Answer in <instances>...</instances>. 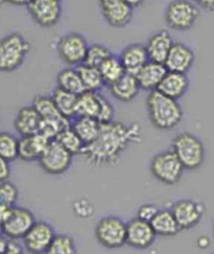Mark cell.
Wrapping results in <instances>:
<instances>
[{
  "label": "cell",
  "mask_w": 214,
  "mask_h": 254,
  "mask_svg": "<svg viewBox=\"0 0 214 254\" xmlns=\"http://www.w3.org/2000/svg\"><path fill=\"white\" fill-rule=\"evenodd\" d=\"M142 131L137 123L111 122L102 124L95 140L86 144L82 152L85 160L94 167L115 165L131 145L140 143Z\"/></svg>",
  "instance_id": "obj_1"
},
{
  "label": "cell",
  "mask_w": 214,
  "mask_h": 254,
  "mask_svg": "<svg viewBox=\"0 0 214 254\" xmlns=\"http://www.w3.org/2000/svg\"><path fill=\"white\" fill-rule=\"evenodd\" d=\"M147 107L151 123L155 128L160 130L177 128L183 119V110L178 101L163 94L158 89L150 92Z\"/></svg>",
  "instance_id": "obj_2"
},
{
  "label": "cell",
  "mask_w": 214,
  "mask_h": 254,
  "mask_svg": "<svg viewBox=\"0 0 214 254\" xmlns=\"http://www.w3.org/2000/svg\"><path fill=\"white\" fill-rule=\"evenodd\" d=\"M31 51V44L19 33H12L4 37L0 44V69L13 72L25 62Z\"/></svg>",
  "instance_id": "obj_3"
},
{
  "label": "cell",
  "mask_w": 214,
  "mask_h": 254,
  "mask_svg": "<svg viewBox=\"0 0 214 254\" xmlns=\"http://www.w3.org/2000/svg\"><path fill=\"white\" fill-rule=\"evenodd\" d=\"M171 149L178 155L185 170H198L205 161V146L196 135L189 132L178 134L172 139Z\"/></svg>",
  "instance_id": "obj_4"
},
{
  "label": "cell",
  "mask_w": 214,
  "mask_h": 254,
  "mask_svg": "<svg viewBox=\"0 0 214 254\" xmlns=\"http://www.w3.org/2000/svg\"><path fill=\"white\" fill-rule=\"evenodd\" d=\"M199 7L190 0H172L165 8V22L174 31H188L200 17Z\"/></svg>",
  "instance_id": "obj_5"
},
{
  "label": "cell",
  "mask_w": 214,
  "mask_h": 254,
  "mask_svg": "<svg viewBox=\"0 0 214 254\" xmlns=\"http://www.w3.org/2000/svg\"><path fill=\"white\" fill-rule=\"evenodd\" d=\"M184 170L183 163L172 149L155 155L151 162V172L154 177L167 185L179 183Z\"/></svg>",
  "instance_id": "obj_6"
},
{
  "label": "cell",
  "mask_w": 214,
  "mask_h": 254,
  "mask_svg": "<svg viewBox=\"0 0 214 254\" xmlns=\"http://www.w3.org/2000/svg\"><path fill=\"white\" fill-rule=\"evenodd\" d=\"M128 224L116 216L101 219L96 224L95 238L101 245L109 249H117L126 244Z\"/></svg>",
  "instance_id": "obj_7"
},
{
  "label": "cell",
  "mask_w": 214,
  "mask_h": 254,
  "mask_svg": "<svg viewBox=\"0 0 214 254\" xmlns=\"http://www.w3.org/2000/svg\"><path fill=\"white\" fill-rule=\"evenodd\" d=\"M36 222L35 214L32 210L15 205L8 218L0 222L1 233L8 239L20 240L26 236Z\"/></svg>",
  "instance_id": "obj_8"
},
{
  "label": "cell",
  "mask_w": 214,
  "mask_h": 254,
  "mask_svg": "<svg viewBox=\"0 0 214 254\" xmlns=\"http://www.w3.org/2000/svg\"><path fill=\"white\" fill-rule=\"evenodd\" d=\"M88 42L86 38L79 33H69L64 35L57 42V54L61 60L70 66L84 64L87 53H88Z\"/></svg>",
  "instance_id": "obj_9"
},
{
  "label": "cell",
  "mask_w": 214,
  "mask_h": 254,
  "mask_svg": "<svg viewBox=\"0 0 214 254\" xmlns=\"http://www.w3.org/2000/svg\"><path fill=\"white\" fill-rule=\"evenodd\" d=\"M72 156L69 151L54 139L47 146L38 161L45 173L57 176L69 170L72 163Z\"/></svg>",
  "instance_id": "obj_10"
},
{
  "label": "cell",
  "mask_w": 214,
  "mask_h": 254,
  "mask_svg": "<svg viewBox=\"0 0 214 254\" xmlns=\"http://www.w3.org/2000/svg\"><path fill=\"white\" fill-rule=\"evenodd\" d=\"M206 207L203 202L192 199H181L173 203L171 211L182 230L196 227L201 222Z\"/></svg>",
  "instance_id": "obj_11"
},
{
  "label": "cell",
  "mask_w": 214,
  "mask_h": 254,
  "mask_svg": "<svg viewBox=\"0 0 214 254\" xmlns=\"http://www.w3.org/2000/svg\"><path fill=\"white\" fill-rule=\"evenodd\" d=\"M27 8L33 20L42 27H54L62 16L60 0H33Z\"/></svg>",
  "instance_id": "obj_12"
},
{
  "label": "cell",
  "mask_w": 214,
  "mask_h": 254,
  "mask_svg": "<svg viewBox=\"0 0 214 254\" xmlns=\"http://www.w3.org/2000/svg\"><path fill=\"white\" fill-rule=\"evenodd\" d=\"M55 237L54 227L50 223L37 221L32 229L23 238L24 247L33 254L47 253Z\"/></svg>",
  "instance_id": "obj_13"
},
{
  "label": "cell",
  "mask_w": 214,
  "mask_h": 254,
  "mask_svg": "<svg viewBox=\"0 0 214 254\" xmlns=\"http://www.w3.org/2000/svg\"><path fill=\"white\" fill-rule=\"evenodd\" d=\"M105 21L115 28L128 26L133 18V6L124 0H99Z\"/></svg>",
  "instance_id": "obj_14"
},
{
  "label": "cell",
  "mask_w": 214,
  "mask_h": 254,
  "mask_svg": "<svg viewBox=\"0 0 214 254\" xmlns=\"http://www.w3.org/2000/svg\"><path fill=\"white\" fill-rule=\"evenodd\" d=\"M126 224H128L126 244L129 246L140 250L148 249L153 246L157 233L150 222L135 218Z\"/></svg>",
  "instance_id": "obj_15"
},
{
  "label": "cell",
  "mask_w": 214,
  "mask_h": 254,
  "mask_svg": "<svg viewBox=\"0 0 214 254\" xmlns=\"http://www.w3.org/2000/svg\"><path fill=\"white\" fill-rule=\"evenodd\" d=\"M194 60L196 56L191 48L186 44L177 42L173 43L164 64L167 67L168 71L186 73L193 66Z\"/></svg>",
  "instance_id": "obj_16"
},
{
  "label": "cell",
  "mask_w": 214,
  "mask_h": 254,
  "mask_svg": "<svg viewBox=\"0 0 214 254\" xmlns=\"http://www.w3.org/2000/svg\"><path fill=\"white\" fill-rule=\"evenodd\" d=\"M53 140L38 132L32 136H21L19 143V158L23 161H36Z\"/></svg>",
  "instance_id": "obj_17"
},
{
  "label": "cell",
  "mask_w": 214,
  "mask_h": 254,
  "mask_svg": "<svg viewBox=\"0 0 214 254\" xmlns=\"http://www.w3.org/2000/svg\"><path fill=\"white\" fill-rule=\"evenodd\" d=\"M168 72L165 64L150 61L145 64L136 74L141 90L154 91L157 90L164 76Z\"/></svg>",
  "instance_id": "obj_18"
},
{
  "label": "cell",
  "mask_w": 214,
  "mask_h": 254,
  "mask_svg": "<svg viewBox=\"0 0 214 254\" xmlns=\"http://www.w3.org/2000/svg\"><path fill=\"white\" fill-rule=\"evenodd\" d=\"M42 117L34 106H25L18 111L14 128L21 136H32L40 130Z\"/></svg>",
  "instance_id": "obj_19"
},
{
  "label": "cell",
  "mask_w": 214,
  "mask_h": 254,
  "mask_svg": "<svg viewBox=\"0 0 214 254\" xmlns=\"http://www.w3.org/2000/svg\"><path fill=\"white\" fill-rule=\"evenodd\" d=\"M173 43L174 42L171 35L165 29L155 33L149 39L148 44L145 45L149 53L150 60L164 64Z\"/></svg>",
  "instance_id": "obj_20"
},
{
  "label": "cell",
  "mask_w": 214,
  "mask_h": 254,
  "mask_svg": "<svg viewBox=\"0 0 214 254\" xmlns=\"http://www.w3.org/2000/svg\"><path fill=\"white\" fill-rule=\"evenodd\" d=\"M120 60L125 68L126 72L132 74H137L141 68L150 62V57L147 46L134 43L123 48L120 55Z\"/></svg>",
  "instance_id": "obj_21"
},
{
  "label": "cell",
  "mask_w": 214,
  "mask_h": 254,
  "mask_svg": "<svg viewBox=\"0 0 214 254\" xmlns=\"http://www.w3.org/2000/svg\"><path fill=\"white\" fill-rule=\"evenodd\" d=\"M189 79L186 73L168 71L164 76L158 90L173 100H180L189 88Z\"/></svg>",
  "instance_id": "obj_22"
},
{
  "label": "cell",
  "mask_w": 214,
  "mask_h": 254,
  "mask_svg": "<svg viewBox=\"0 0 214 254\" xmlns=\"http://www.w3.org/2000/svg\"><path fill=\"white\" fill-rule=\"evenodd\" d=\"M109 88L115 99L123 103H129L135 100L141 90L137 77L130 72H125L123 76L109 86Z\"/></svg>",
  "instance_id": "obj_23"
},
{
  "label": "cell",
  "mask_w": 214,
  "mask_h": 254,
  "mask_svg": "<svg viewBox=\"0 0 214 254\" xmlns=\"http://www.w3.org/2000/svg\"><path fill=\"white\" fill-rule=\"evenodd\" d=\"M33 106L37 109V111L41 115L43 120L53 121L60 124L63 127L64 130L71 127L69 119L65 117L60 112V110L57 109V107L54 104L53 97L45 96V95H38L33 101Z\"/></svg>",
  "instance_id": "obj_24"
},
{
  "label": "cell",
  "mask_w": 214,
  "mask_h": 254,
  "mask_svg": "<svg viewBox=\"0 0 214 254\" xmlns=\"http://www.w3.org/2000/svg\"><path fill=\"white\" fill-rule=\"evenodd\" d=\"M104 95L100 91L86 90L79 95L77 103V116H89L99 120Z\"/></svg>",
  "instance_id": "obj_25"
},
{
  "label": "cell",
  "mask_w": 214,
  "mask_h": 254,
  "mask_svg": "<svg viewBox=\"0 0 214 254\" xmlns=\"http://www.w3.org/2000/svg\"><path fill=\"white\" fill-rule=\"evenodd\" d=\"M154 230L160 237H173L182 230L179 223L173 216V213L168 209L159 210L156 217L151 222Z\"/></svg>",
  "instance_id": "obj_26"
},
{
  "label": "cell",
  "mask_w": 214,
  "mask_h": 254,
  "mask_svg": "<svg viewBox=\"0 0 214 254\" xmlns=\"http://www.w3.org/2000/svg\"><path fill=\"white\" fill-rule=\"evenodd\" d=\"M102 124L99 120L89 116H76L71 128L80 136L85 145L91 143L99 136Z\"/></svg>",
  "instance_id": "obj_27"
},
{
  "label": "cell",
  "mask_w": 214,
  "mask_h": 254,
  "mask_svg": "<svg viewBox=\"0 0 214 254\" xmlns=\"http://www.w3.org/2000/svg\"><path fill=\"white\" fill-rule=\"evenodd\" d=\"M53 100L56 105L60 112L67 117L73 119L77 116V103H79V95L56 87L53 92Z\"/></svg>",
  "instance_id": "obj_28"
},
{
  "label": "cell",
  "mask_w": 214,
  "mask_h": 254,
  "mask_svg": "<svg viewBox=\"0 0 214 254\" xmlns=\"http://www.w3.org/2000/svg\"><path fill=\"white\" fill-rule=\"evenodd\" d=\"M56 84L57 87L62 88V89L70 91L77 95L86 91L79 70L73 69V68H65V69L57 73Z\"/></svg>",
  "instance_id": "obj_29"
},
{
  "label": "cell",
  "mask_w": 214,
  "mask_h": 254,
  "mask_svg": "<svg viewBox=\"0 0 214 254\" xmlns=\"http://www.w3.org/2000/svg\"><path fill=\"white\" fill-rule=\"evenodd\" d=\"M100 70L102 72L105 84L111 86L115 82H117L121 76L126 72L125 68L120 60V57L117 58L112 55L100 66Z\"/></svg>",
  "instance_id": "obj_30"
},
{
  "label": "cell",
  "mask_w": 214,
  "mask_h": 254,
  "mask_svg": "<svg viewBox=\"0 0 214 254\" xmlns=\"http://www.w3.org/2000/svg\"><path fill=\"white\" fill-rule=\"evenodd\" d=\"M77 70L80 72L86 90L101 91L104 85H106L99 67L82 64L77 68Z\"/></svg>",
  "instance_id": "obj_31"
},
{
  "label": "cell",
  "mask_w": 214,
  "mask_h": 254,
  "mask_svg": "<svg viewBox=\"0 0 214 254\" xmlns=\"http://www.w3.org/2000/svg\"><path fill=\"white\" fill-rule=\"evenodd\" d=\"M19 143L20 139L13 134L2 132L0 134V157L9 162L19 158Z\"/></svg>",
  "instance_id": "obj_32"
},
{
  "label": "cell",
  "mask_w": 214,
  "mask_h": 254,
  "mask_svg": "<svg viewBox=\"0 0 214 254\" xmlns=\"http://www.w3.org/2000/svg\"><path fill=\"white\" fill-rule=\"evenodd\" d=\"M56 140L72 155L82 154L85 148L84 141L81 139L80 136L77 135V133L71 128V127L62 131L56 137Z\"/></svg>",
  "instance_id": "obj_33"
},
{
  "label": "cell",
  "mask_w": 214,
  "mask_h": 254,
  "mask_svg": "<svg viewBox=\"0 0 214 254\" xmlns=\"http://www.w3.org/2000/svg\"><path fill=\"white\" fill-rule=\"evenodd\" d=\"M77 252L74 240L68 234L55 236L48 249L50 254H75Z\"/></svg>",
  "instance_id": "obj_34"
},
{
  "label": "cell",
  "mask_w": 214,
  "mask_h": 254,
  "mask_svg": "<svg viewBox=\"0 0 214 254\" xmlns=\"http://www.w3.org/2000/svg\"><path fill=\"white\" fill-rule=\"evenodd\" d=\"M110 56H112V53L107 46L102 44H92L89 45L88 53H87L84 64L100 68V66Z\"/></svg>",
  "instance_id": "obj_35"
},
{
  "label": "cell",
  "mask_w": 214,
  "mask_h": 254,
  "mask_svg": "<svg viewBox=\"0 0 214 254\" xmlns=\"http://www.w3.org/2000/svg\"><path fill=\"white\" fill-rule=\"evenodd\" d=\"M19 198V190L12 182L3 181L0 187V202L8 206H15Z\"/></svg>",
  "instance_id": "obj_36"
},
{
  "label": "cell",
  "mask_w": 214,
  "mask_h": 254,
  "mask_svg": "<svg viewBox=\"0 0 214 254\" xmlns=\"http://www.w3.org/2000/svg\"><path fill=\"white\" fill-rule=\"evenodd\" d=\"M72 208H73L74 214L77 216V218L88 219L94 213L93 205L88 200H85V199H80L73 202Z\"/></svg>",
  "instance_id": "obj_37"
},
{
  "label": "cell",
  "mask_w": 214,
  "mask_h": 254,
  "mask_svg": "<svg viewBox=\"0 0 214 254\" xmlns=\"http://www.w3.org/2000/svg\"><path fill=\"white\" fill-rule=\"evenodd\" d=\"M114 115H115V110L114 107L111 104V102L107 99V97H103V107H102V111L99 117V122L101 124H107V123H111L114 120Z\"/></svg>",
  "instance_id": "obj_38"
},
{
  "label": "cell",
  "mask_w": 214,
  "mask_h": 254,
  "mask_svg": "<svg viewBox=\"0 0 214 254\" xmlns=\"http://www.w3.org/2000/svg\"><path fill=\"white\" fill-rule=\"evenodd\" d=\"M159 210L160 209L154 204L142 205V206L138 209L137 218L151 223L153 221V219L156 217V214L159 212Z\"/></svg>",
  "instance_id": "obj_39"
},
{
  "label": "cell",
  "mask_w": 214,
  "mask_h": 254,
  "mask_svg": "<svg viewBox=\"0 0 214 254\" xmlns=\"http://www.w3.org/2000/svg\"><path fill=\"white\" fill-rule=\"evenodd\" d=\"M9 176H11V167H9V161L1 158V172H0V181H7Z\"/></svg>",
  "instance_id": "obj_40"
},
{
  "label": "cell",
  "mask_w": 214,
  "mask_h": 254,
  "mask_svg": "<svg viewBox=\"0 0 214 254\" xmlns=\"http://www.w3.org/2000/svg\"><path fill=\"white\" fill-rule=\"evenodd\" d=\"M201 8L208 12H214V0H193Z\"/></svg>",
  "instance_id": "obj_41"
},
{
  "label": "cell",
  "mask_w": 214,
  "mask_h": 254,
  "mask_svg": "<svg viewBox=\"0 0 214 254\" xmlns=\"http://www.w3.org/2000/svg\"><path fill=\"white\" fill-rule=\"evenodd\" d=\"M33 0H1L2 3H9L14 5H28Z\"/></svg>",
  "instance_id": "obj_42"
},
{
  "label": "cell",
  "mask_w": 214,
  "mask_h": 254,
  "mask_svg": "<svg viewBox=\"0 0 214 254\" xmlns=\"http://www.w3.org/2000/svg\"><path fill=\"white\" fill-rule=\"evenodd\" d=\"M203 244H206L207 246H209L210 245V240L207 237H201L198 240V245H199L200 248H203Z\"/></svg>",
  "instance_id": "obj_43"
},
{
  "label": "cell",
  "mask_w": 214,
  "mask_h": 254,
  "mask_svg": "<svg viewBox=\"0 0 214 254\" xmlns=\"http://www.w3.org/2000/svg\"><path fill=\"white\" fill-rule=\"evenodd\" d=\"M124 1L128 2L131 6L136 7V6L140 5V4L143 2V0H124Z\"/></svg>",
  "instance_id": "obj_44"
},
{
  "label": "cell",
  "mask_w": 214,
  "mask_h": 254,
  "mask_svg": "<svg viewBox=\"0 0 214 254\" xmlns=\"http://www.w3.org/2000/svg\"><path fill=\"white\" fill-rule=\"evenodd\" d=\"M213 228H214V225H213Z\"/></svg>",
  "instance_id": "obj_45"
}]
</instances>
